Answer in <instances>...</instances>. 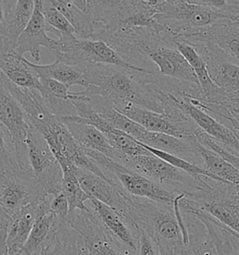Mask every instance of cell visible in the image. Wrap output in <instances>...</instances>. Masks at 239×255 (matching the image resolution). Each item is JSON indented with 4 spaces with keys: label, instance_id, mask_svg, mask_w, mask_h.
Listing matches in <instances>:
<instances>
[{
    "label": "cell",
    "instance_id": "74e56055",
    "mask_svg": "<svg viewBox=\"0 0 239 255\" xmlns=\"http://www.w3.org/2000/svg\"><path fill=\"white\" fill-rule=\"evenodd\" d=\"M13 4L14 1H0V28L2 27Z\"/></svg>",
    "mask_w": 239,
    "mask_h": 255
},
{
    "label": "cell",
    "instance_id": "ba28073f",
    "mask_svg": "<svg viewBox=\"0 0 239 255\" xmlns=\"http://www.w3.org/2000/svg\"><path fill=\"white\" fill-rule=\"evenodd\" d=\"M113 108L148 131L172 135L184 140H195V135L200 129L188 115L175 118L151 112L130 102H120Z\"/></svg>",
    "mask_w": 239,
    "mask_h": 255
},
{
    "label": "cell",
    "instance_id": "b9f144b4",
    "mask_svg": "<svg viewBox=\"0 0 239 255\" xmlns=\"http://www.w3.org/2000/svg\"><path fill=\"white\" fill-rule=\"evenodd\" d=\"M82 255H90L89 253H88V252H87V250H86V248L83 247V249H82Z\"/></svg>",
    "mask_w": 239,
    "mask_h": 255
},
{
    "label": "cell",
    "instance_id": "f1b7e54d",
    "mask_svg": "<svg viewBox=\"0 0 239 255\" xmlns=\"http://www.w3.org/2000/svg\"><path fill=\"white\" fill-rule=\"evenodd\" d=\"M180 209V208H179ZM188 230L187 251L190 255H218L207 227L194 215L180 210Z\"/></svg>",
    "mask_w": 239,
    "mask_h": 255
},
{
    "label": "cell",
    "instance_id": "8fae6325",
    "mask_svg": "<svg viewBox=\"0 0 239 255\" xmlns=\"http://www.w3.org/2000/svg\"><path fill=\"white\" fill-rule=\"evenodd\" d=\"M66 221L81 236L90 255H125L90 209L86 211H71Z\"/></svg>",
    "mask_w": 239,
    "mask_h": 255
},
{
    "label": "cell",
    "instance_id": "7a4b0ae2",
    "mask_svg": "<svg viewBox=\"0 0 239 255\" xmlns=\"http://www.w3.org/2000/svg\"><path fill=\"white\" fill-rule=\"evenodd\" d=\"M127 220L144 231L158 244L162 255H178L187 249L172 206L131 196Z\"/></svg>",
    "mask_w": 239,
    "mask_h": 255
},
{
    "label": "cell",
    "instance_id": "ee69618b",
    "mask_svg": "<svg viewBox=\"0 0 239 255\" xmlns=\"http://www.w3.org/2000/svg\"><path fill=\"white\" fill-rule=\"evenodd\" d=\"M82 249H83V248H82ZM82 255V252H81V255Z\"/></svg>",
    "mask_w": 239,
    "mask_h": 255
},
{
    "label": "cell",
    "instance_id": "44dd1931",
    "mask_svg": "<svg viewBox=\"0 0 239 255\" xmlns=\"http://www.w3.org/2000/svg\"><path fill=\"white\" fill-rule=\"evenodd\" d=\"M34 8L35 1H14L12 8L0 28V53L15 52L18 39L29 23Z\"/></svg>",
    "mask_w": 239,
    "mask_h": 255
},
{
    "label": "cell",
    "instance_id": "d6986e66",
    "mask_svg": "<svg viewBox=\"0 0 239 255\" xmlns=\"http://www.w3.org/2000/svg\"><path fill=\"white\" fill-rule=\"evenodd\" d=\"M174 46L188 61L198 79L201 88V99L199 100V102L203 104L213 105H223L228 103V100L224 92L217 86L210 78L206 62L200 56V54L197 53L194 46L179 38L175 39Z\"/></svg>",
    "mask_w": 239,
    "mask_h": 255
},
{
    "label": "cell",
    "instance_id": "cb8c5ba5",
    "mask_svg": "<svg viewBox=\"0 0 239 255\" xmlns=\"http://www.w3.org/2000/svg\"><path fill=\"white\" fill-rule=\"evenodd\" d=\"M64 125L83 149L98 151L119 164L124 159L120 153L112 148L108 138L97 128L82 123H65Z\"/></svg>",
    "mask_w": 239,
    "mask_h": 255
},
{
    "label": "cell",
    "instance_id": "8992f818",
    "mask_svg": "<svg viewBox=\"0 0 239 255\" xmlns=\"http://www.w3.org/2000/svg\"><path fill=\"white\" fill-rule=\"evenodd\" d=\"M52 52L56 60L70 66L112 65L142 73H149L122 60L119 54L103 40L80 39L77 37L57 38L56 46Z\"/></svg>",
    "mask_w": 239,
    "mask_h": 255
},
{
    "label": "cell",
    "instance_id": "e575fe53",
    "mask_svg": "<svg viewBox=\"0 0 239 255\" xmlns=\"http://www.w3.org/2000/svg\"><path fill=\"white\" fill-rule=\"evenodd\" d=\"M137 255H162L154 240L144 231H140Z\"/></svg>",
    "mask_w": 239,
    "mask_h": 255
},
{
    "label": "cell",
    "instance_id": "ffe728a7",
    "mask_svg": "<svg viewBox=\"0 0 239 255\" xmlns=\"http://www.w3.org/2000/svg\"><path fill=\"white\" fill-rule=\"evenodd\" d=\"M52 197L46 195L37 202L25 207L13 218L7 233V246L9 255H15L23 249L37 217L51 210L50 204Z\"/></svg>",
    "mask_w": 239,
    "mask_h": 255
},
{
    "label": "cell",
    "instance_id": "4dcf8cb0",
    "mask_svg": "<svg viewBox=\"0 0 239 255\" xmlns=\"http://www.w3.org/2000/svg\"><path fill=\"white\" fill-rule=\"evenodd\" d=\"M42 12L47 31L55 34L57 38L76 37L72 25L57 8L52 6L51 1H42Z\"/></svg>",
    "mask_w": 239,
    "mask_h": 255
},
{
    "label": "cell",
    "instance_id": "9c48e42d",
    "mask_svg": "<svg viewBox=\"0 0 239 255\" xmlns=\"http://www.w3.org/2000/svg\"><path fill=\"white\" fill-rule=\"evenodd\" d=\"M26 145L30 169L35 178L48 195L56 196L61 194L63 170L43 135L31 128Z\"/></svg>",
    "mask_w": 239,
    "mask_h": 255
},
{
    "label": "cell",
    "instance_id": "ab89813d",
    "mask_svg": "<svg viewBox=\"0 0 239 255\" xmlns=\"http://www.w3.org/2000/svg\"><path fill=\"white\" fill-rule=\"evenodd\" d=\"M225 125V124H224ZM227 126V125H226ZM229 128H231L233 130H234V132L237 134V135L239 136V126H235V125H231V126H228Z\"/></svg>",
    "mask_w": 239,
    "mask_h": 255
},
{
    "label": "cell",
    "instance_id": "e0dca14e",
    "mask_svg": "<svg viewBox=\"0 0 239 255\" xmlns=\"http://www.w3.org/2000/svg\"><path fill=\"white\" fill-rule=\"evenodd\" d=\"M179 206L180 210L194 215L207 227L211 240L216 248L218 255H239V235L238 233L223 225L207 212L188 202L185 195H181L179 198Z\"/></svg>",
    "mask_w": 239,
    "mask_h": 255
},
{
    "label": "cell",
    "instance_id": "7402d4cb",
    "mask_svg": "<svg viewBox=\"0 0 239 255\" xmlns=\"http://www.w3.org/2000/svg\"><path fill=\"white\" fill-rule=\"evenodd\" d=\"M145 146L161 150L202 167V159L197 151L196 140H184L172 135L146 130L138 140Z\"/></svg>",
    "mask_w": 239,
    "mask_h": 255
},
{
    "label": "cell",
    "instance_id": "5bb4252c",
    "mask_svg": "<svg viewBox=\"0 0 239 255\" xmlns=\"http://www.w3.org/2000/svg\"><path fill=\"white\" fill-rule=\"evenodd\" d=\"M177 101L179 108L203 132L213 138L226 151L239 157V136L231 128L194 105L190 98L178 97Z\"/></svg>",
    "mask_w": 239,
    "mask_h": 255
},
{
    "label": "cell",
    "instance_id": "ac0fdd59",
    "mask_svg": "<svg viewBox=\"0 0 239 255\" xmlns=\"http://www.w3.org/2000/svg\"><path fill=\"white\" fill-rule=\"evenodd\" d=\"M57 39H52L47 35V27L42 12V1L35 0V8L31 20L18 39L15 53L22 56L29 53L35 62L40 61V47L52 51Z\"/></svg>",
    "mask_w": 239,
    "mask_h": 255
},
{
    "label": "cell",
    "instance_id": "52a82bcc",
    "mask_svg": "<svg viewBox=\"0 0 239 255\" xmlns=\"http://www.w3.org/2000/svg\"><path fill=\"white\" fill-rule=\"evenodd\" d=\"M49 195L32 170H16L0 175V209L16 217L25 207Z\"/></svg>",
    "mask_w": 239,
    "mask_h": 255
},
{
    "label": "cell",
    "instance_id": "1f68e13d",
    "mask_svg": "<svg viewBox=\"0 0 239 255\" xmlns=\"http://www.w3.org/2000/svg\"><path fill=\"white\" fill-rule=\"evenodd\" d=\"M19 169L21 168L13 140L7 129L0 123V175Z\"/></svg>",
    "mask_w": 239,
    "mask_h": 255
},
{
    "label": "cell",
    "instance_id": "f35d334b",
    "mask_svg": "<svg viewBox=\"0 0 239 255\" xmlns=\"http://www.w3.org/2000/svg\"><path fill=\"white\" fill-rule=\"evenodd\" d=\"M229 104L233 106V107H235V108H237V109H239V98L231 100V101L229 102Z\"/></svg>",
    "mask_w": 239,
    "mask_h": 255
},
{
    "label": "cell",
    "instance_id": "d4e9b609",
    "mask_svg": "<svg viewBox=\"0 0 239 255\" xmlns=\"http://www.w3.org/2000/svg\"><path fill=\"white\" fill-rule=\"evenodd\" d=\"M0 71L9 82L19 87L41 89L39 77L28 65L27 59L15 52L0 53Z\"/></svg>",
    "mask_w": 239,
    "mask_h": 255
},
{
    "label": "cell",
    "instance_id": "836d02e7",
    "mask_svg": "<svg viewBox=\"0 0 239 255\" xmlns=\"http://www.w3.org/2000/svg\"><path fill=\"white\" fill-rule=\"evenodd\" d=\"M195 140L200 143L202 145L208 147L210 150H214L218 154H220L222 157L228 161L230 164L234 165L236 168L239 170V157L232 154L230 152L226 151L224 148H222L218 143L211 138L209 135H207L205 132H203L201 129L196 133L195 135Z\"/></svg>",
    "mask_w": 239,
    "mask_h": 255
},
{
    "label": "cell",
    "instance_id": "8d00e7d4",
    "mask_svg": "<svg viewBox=\"0 0 239 255\" xmlns=\"http://www.w3.org/2000/svg\"><path fill=\"white\" fill-rule=\"evenodd\" d=\"M50 210L59 219L66 221L69 214V205L66 195L61 193L53 196L50 204Z\"/></svg>",
    "mask_w": 239,
    "mask_h": 255
},
{
    "label": "cell",
    "instance_id": "d590c367",
    "mask_svg": "<svg viewBox=\"0 0 239 255\" xmlns=\"http://www.w3.org/2000/svg\"><path fill=\"white\" fill-rule=\"evenodd\" d=\"M12 220V218L0 209V255H9L7 250V238Z\"/></svg>",
    "mask_w": 239,
    "mask_h": 255
},
{
    "label": "cell",
    "instance_id": "277c9868",
    "mask_svg": "<svg viewBox=\"0 0 239 255\" xmlns=\"http://www.w3.org/2000/svg\"><path fill=\"white\" fill-rule=\"evenodd\" d=\"M185 198L239 235V187L209 178L197 193Z\"/></svg>",
    "mask_w": 239,
    "mask_h": 255
},
{
    "label": "cell",
    "instance_id": "4fadbf2b",
    "mask_svg": "<svg viewBox=\"0 0 239 255\" xmlns=\"http://www.w3.org/2000/svg\"><path fill=\"white\" fill-rule=\"evenodd\" d=\"M193 46L206 62L210 78L224 92L228 103L239 98V66L228 60L215 46L206 42Z\"/></svg>",
    "mask_w": 239,
    "mask_h": 255
},
{
    "label": "cell",
    "instance_id": "7c38bea8",
    "mask_svg": "<svg viewBox=\"0 0 239 255\" xmlns=\"http://www.w3.org/2000/svg\"><path fill=\"white\" fill-rule=\"evenodd\" d=\"M90 206L105 231L125 255H137L140 232L117 210L95 198H90Z\"/></svg>",
    "mask_w": 239,
    "mask_h": 255
},
{
    "label": "cell",
    "instance_id": "4316f807",
    "mask_svg": "<svg viewBox=\"0 0 239 255\" xmlns=\"http://www.w3.org/2000/svg\"><path fill=\"white\" fill-rule=\"evenodd\" d=\"M28 65L34 69L39 78H47L64 83L68 87L81 85L87 88V81L83 66H70L59 60L49 65H37L27 60Z\"/></svg>",
    "mask_w": 239,
    "mask_h": 255
},
{
    "label": "cell",
    "instance_id": "7bdbcfd3",
    "mask_svg": "<svg viewBox=\"0 0 239 255\" xmlns=\"http://www.w3.org/2000/svg\"><path fill=\"white\" fill-rule=\"evenodd\" d=\"M27 255V254H26V253H25V252H24V251H23V250H22V251H21V252H19V253H18V254H16V255Z\"/></svg>",
    "mask_w": 239,
    "mask_h": 255
},
{
    "label": "cell",
    "instance_id": "d6a6232c",
    "mask_svg": "<svg viewBox=\"0 0 239 255\" xmlns=\"http://www.w3.org/2000/svg\"><path fill=\"white\" fill-rule=\"evenodd\" d=\"M39 82L41 85L40 94L44 98H56L61 100L72 101L76 97L77 93H70L67 85L59 83L52 79L39 78Z\"/></svg>",
    "mask_w": 239,
    "mask_h": 255
},
{
    "label": "cell",
    "instance_id": "5b68a950",
    "mask_svg": "<svg viewBox=\"0 0 239 255\" xmlns=\"http://www.w3.org/2000/svg\"><path fill=\"white\" fill-rule=\"evenodd\" d=\"M120 165L140 174L170 192L185 195L197 193L209 179V177H206L201 180H195L189 174L157 157L151 152L145 155L125 157Z\"/></svg>",
    "mask_w": 239,
    "mask_h": 255
},
{
    "label": "cell",
    "instance_id": "f546056e",
    "mask_svg": "<svg viewBox=\"0 0 239 255\" xmlns=\"http://www.w3.org/2000/svg\"><path fill=\"white\" fill-rule=\"evenodd\" d=\"M63 170V183H62V193L66 195L68 205L69 212L74 210H89L86 207L85 202L89 201V195H87L78 180L76 174V166L71 163H66L61 165Z\"/></svg>",
    "mask_w": 239,
    "mask_h": 255
},
{
    "label": "cell",
    "instance_id": "603a6c76",
    "mask_svg": "<svg viewBox=\"0 0 239 255\" xmlns=\"http://www.w3.org/2000/svg\"><path fill=\"white\" fill-rule=\"evenodd\" d=\"M64 221L51 210L38 216L22 250L28 255H44L55 242Z\"/></svg>",
    "mask_w": 239,
    "mask_h": 255
},
{
    "label": "cell",
    "instance_id": "3957f363",
    "mask_svg": "<svg viewBox=\"0 0 239 255\" xmlns=\"http://www.w3.org/2000/svg\"><path fill=\"white\" fill-rule=\"evenodd\" d=\"M155 21L158 31L175 40L230 20L222 9L198 5L194 0H162L161 11Z\"/></svg>",
    "mask_w": 239,
    "mask_h": 255
},
{
    "label": "cell",
    "instance_id": "9a60e30c",
    "mask_svg": "<svg viewBox=\"0 0 239 255\" xmlns=\"http://www.w3.org/2000/svg\"><path fill=\"white\" fill-rule=\"evenodd\" d=\"M179 39L192 45L206 42L215 46L228 60L239 66V21L217 23Z\"/></svg>",
    "mask_w": 239,
    "mask_h": 255
},
{
    "label": "cell",
    "instance_id": "83f0119b",
    "mask_svg": "<svg viewBox=\"0 0 239 255\" xmlns=\"http://www.w3.org/2000/svg\"><path fill=\"white\" fill-rule=\"evenodd\" d=\"M197 151L202 159V168L212 180L239 187V170L214 150L197 142Z\"/></svg>",
    "mask_w": 239,
    "mask_h": 255
},
{
    "label": "cell",
    "instance_id": "484cf974",
    "mask_svg": "<svg viewBox=\"0 0 239 255\" xmlns=\"http://www.w3.org/2000/svg\"><path fill=\"white\" fill-rule=\"evenodd\" d=\"M52 6L67 18L72 25L76 37L80 39H96L102 24L97 23L90 16L82 12L73 0H50Z\"/></svg>",
    "mask_w": 239,
    "mask_h": 255
},
{
    "label": "cell",
    "instance_id": "2e32d148",
    "mask_svg": "<svg viewBox=\"0 0 239 255\" xmlns=\"http://www.w3.org/2000/svg\"><path fill=\"white\" fill-rule=\"evenodd\" d=\"M76 174L83 191L91 198L104 203L127 219L131 209V195L120 191L107 180L88 170L77 167Z\"/></svg>",
    "mask_w": 239,
    "mask_h": 255
},
{
    "label": "cell",
    "instance_id": "6da1fadb",
    "mask_svg": "<svg viewBox=\"0 0 239 255\" xmlns=\"http://www.w3.org/2000/svg\"><path fill=\"white\" fill-rule=\"evenodd\" d=\"M87 88L82 93L100 97L111 105L130 102L146 110L163 114L164 107L151 87L144 83L139 71L112 65H84Z\"/></svg>",
    "mask_w": 239,
    "mask_h": 255
},
{
    "label": "cell",
    "instance_id": "30bf717a",
    "mask_svg": "<svg viewBox=\"0 0 239 255\" xmlns=\"http://www.w3.org/2000/svg\"><path fill=\"white\" fill-rule=\"evenodd\" d=\"M6 79L0 71V123L13 140L20 168L29 170L26 140L32 126L19 102L7 89Z\"/></svg>",
    "mask_w": 239,
    "mask_h": 255
},
{
    "label": "cell",
    "instance_id": "60d3db41",
    "mask_svg": "<svg viewBox=\"0 0 239 255\" xmlns=\"http://www.w3.org/2000/svg\"><path fill=\"white\" fill-rule=\"evenodd\" d=\"M178 255H189V253H188V251H187V249H184L183 251H181L180 253H179Z\"/></svg>",
    "mask_w": 239,
    "mask_h": 255
}]
</instances>
